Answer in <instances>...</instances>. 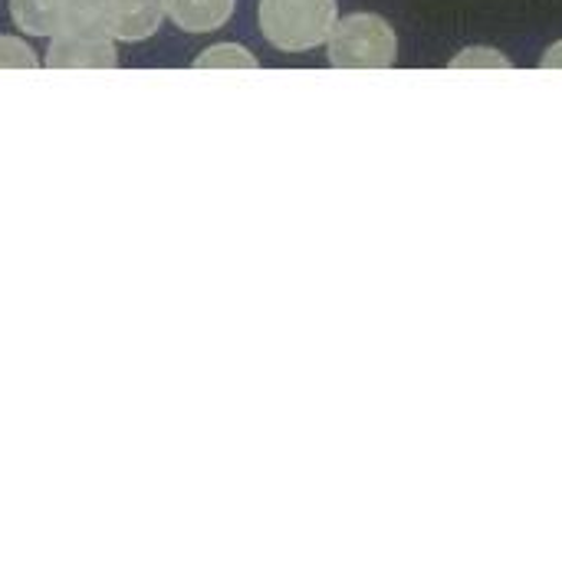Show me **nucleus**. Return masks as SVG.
Returning a JSON list of instances; mask_svg holds the SVG:
<instances>
[{"label":"nucleus","instance_id":"obj_6","mask_svg":"<svg viewBox=\"0 0 562 562\" xmlns=\"http://www.w3.org/2000/svg\"><path fill=\"white\" fill-rule=\"evenodd\" d=\"M66 0H10V16L26 36H56Z\"/></svg>","mask_w":562,"mask_h":562},{"label":"nucleus","instance_id":"obj_10","mask_svg":"<svg viewBox=\"0 0 562 562\" xmlns=\"http://www.w3.org/2000/svg\"><path fill=\"white\" fill-rule=\"evenodd\" d=\"M36 53L33 46H26L16 36H3L0 33V69H36Z\"/></svg>","mask_w":562,"mask_h":562},{"label":"nucleus","instance_id":"obj_8","mask_svg":"<svg viewBox=\"0 0 562 562\" xmlns=\"http://www.w3.org/2000/svg\"><path fill=\"white\" fill-rule=\"evenodd\" d=\"M257 56L237 43H221V46H211L204 53H198L194 59V69H257Z\"/></svg>","mask_w":562,"mask_h":562},{"label":"nucleus","instance_id":"obj_9","mask_svg":"<svg viewBox=\"0 0 562 562\" xmlns=\"http://www.w3.org/2000/svg\"><path fill=\"white\" fill-rule=\"evenodd\" d=\"M448 66H451V69H510L514 63H510L501 49H491V46H468V49H461Z\"/></svg>","mask_w":562,"mask_h":562},{"label":"nucleus","instance_id":"obj_5","mask_svg":"<svg viewBox=\"0 0 562 562\" xmlns=\"http://www.w3.org/2000/svg\"><path fill=\"white\" fill-rule=\"evenodd\" d=\"M237 0H165V13L184 33H214L234 16Z\"/></svg>","mask_w":562,"mask_h":562},{"label":"nucleus","instance_id":"obj_11","mask_svg":"<svg viewBox=\"0 0 562 562\" xmlns=\"http://www.w3.org/2000/svg\"><path fill=\"white\" fill-rule=\"evenodd\" d=\"M540 69H562V40L560 43H553V46L543 53V59H540Z\"/></svg>","mask_w":562,"mask_h":562},{"label":"nucleus","instance_id":"obj_1","mask_svg":"<svg viewBox=\"0 0 562 562\" xmlns=\"http://www.w3.org/2000/svg\"><path fill=\"white\" fill-rule=\"evenodd\" d=\"M336 20V0H260V30L283 53L323 46Z\"/></svg>","mask_w":562,"mask_h":562},{"label":"nucleus","instance_id":"obj_3","mask_svg":"<svg viewBox=\"0 0 562 562\" xmlns=\"http://www.w3.org/2000/svg\"><path fill=\"white\" fill-rule=\"evenodd\" d=\"M43 66H49V69H115L119 66V53H115L109 36L56 33L49 49H46V63Z\"/></svg>","mask_w":562,"mask_h":562},{"label":"nucleus","instance_id":"obj_2","mask_svg":"<svg viewBox=\"0 0 562 562\" xmlns=\"http://www.w3.org/2000/svg\"><path fill=\"white\" fill-rule=\"evenodd\" d=\"M326 46L329 66L336 69H392L398 59V36L379 13H349L336 20Z\"/></svg>","mask_w":562,"mask_h":562},{"label":"nucleus","instance_id":"obj_7","mask_svg":"<svg viewBox=\"0 0 562 562\" xmlns=\"http://www.w3.org/2000/svg\"><path fill=\"white\" fill-rule=\"evenodd\" d=\"M59 33H69V36H112L109 33V0H66Z\"/></svg>","mask_w":562,"mask_h":562},{"label":"nucleus","instance_id":"obj_4","mask_svg":"<svg viewBox=\"0 0 562 562\" xmlns=\"http://www.w3.org/2000/svg\"><path fill=\"white\" fill-rule=\"evenodd\" d=\"M165 16V0H109V33L128 43L155 36Z\"/></svg>","mask_w":562,"mask_h":562}]
</instances>
